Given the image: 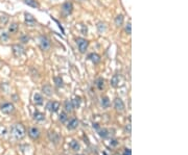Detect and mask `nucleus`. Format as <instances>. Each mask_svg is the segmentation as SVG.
Listing matches in <instances>:
<instances>
[{
	"label": "nucleus",
	"mask_w": 188,
	"mask_h": 155,
	"mask_svg": "<svg viewBox=\"0 0 188 155\" xmlns=\"http://www.w3.org/2000/svg\"><path fill=\"white\" fill-rule=\"evenodd\" d=\"M12 134L16 140H21L25 137V128L22 124H16L12 128Z\"/></svg>",
	"instance_id": "nucleus-1"
},
{
	"label": "nucleus",
	"mask_w": 188,
	"mask_h": 155,
	"mask_svg": "<svg viewBox=\"0 0 188 155\" xmlns=\"http://www.w3.org/2000/svg\"><path fill=\"white\" fill-rule=\"evenodd\" d=\"M76 45L79 47V50L81 53H85L89 46V42L84 37H77L76 39Z\"/></svg>",
	"instance_id": "nucleus-2"
},
{
	"label": "nucleus",
	"mask_w": 188,
	"mask_h": 155,
	"mask_svg": "<svg viewBox=\"0 0 188 155\" xmlns=\"http://www.w3.org/2000/svg\"><path fill=\"white\" fill-rule=\"evenodd\" d=\"M0 110H1L3 114L9 115V114H12L14 110H15V107H14V105L12 104V103L6 102V103H3V104L0 106Z\"/></svg>",
	"instance_id": "nucleus-3"
},
{
	"label": "nucleus",
	"mask_w": 188,
	"mask_h": 155,
	"mask_svg": "<svg viewBox=\"0 0 188 155\" xmlns=\"http://www.w3.org/2000/svg\"><path fill=\"white\" fill-rule=\"evenodd\" d=\"M60 108V103L56 101H49L46 104V109L50 112H55Z\"/></svg>",
	"instance_id": "nucleus-4"
},
{
	"label": "nucleus",
	"mask_w": 188,
	"mask_h": 155,
	"mask_svg": "<svg viewBox=\"0 0 188 155\" xmlns=\"http://www.w3.org/2000/svg\"><path fill=\"white\" fill-rule=\"evenodd\" d=\"M40 47H41L42 50H48L50 48V41H49L48 37L44 36L40 37Z\"/></svg>",
	"instance_id": "nucleus-5"
},
{
	"label": "nucleus",
	"mask_w": 188,
	"mask_h": 155,
	"mask_svg": "<svg viewBox=\"0 0 188 155\" xmlns=\"http://www.w3.org/2000/svg\"><path fill=\"white\" fill-rule=\"evenodd\" d=\"M72 11H73V4H72L71 2H69V1L65 2L62 5V11L64 13L65 16L70 15V14L72 13Z\"/></svg>",
	"instance_id": "nucleus-6"
},
{
	"label": "nucleus",
	"mask_w": 188,
	"mask_h": 155,
	"mask_svg": "<svg viewBox=\"0 0 188 155\" xmlns=\"http://www.w3.org/2000/svg\"><path fill=\"white\" fill-rule=\"evenodd\" d=\"M124 103H123V101H122L120 98H115V100H114V108L117 110L118 112H122L124 110Z\"/></svg>",
	"instance_id": "nucleus-7"
},
{
	"label": "nucleus",
	"mask_w": 188,
	"mask_h": 155,
	"mask_svg": "<svg viewBox=\"0 0 188 155\" xmlns=\"http://www.w3.org/2000/svg\"><path fill=\"white\" fill-rule=\"evenodd\" d=\"M28 135L32 138V140H37L40 137V130L39 128L34 126V127H30L29 130H28Z\"/></svg>",
	"instance_id": "nucleus-8"
},
{
	"label": "nucleus",
	"mask_w": 188,
	"mask_h": 155,
	"mask_svg": "<svg viewBox=\"0 0 188 155\" xmlns=\"http://www.w3.org/2000/svg\"><path fill=\"white\" fill-rule=\"evenodd\" d=\"M79 120L75 119V118H72L69 122H68L67 128L69 129V130H74V129H76L77 127H79Z\"/></svg>",
	"instance_id": "nucleus-9"
},
{
	"label": "nucleus",
	"mask_w": 188,
	"mask_h": 155,
	"mask_svg": "<svg viewBox=\"0 0 188 155\" xmlns=\"http://www.w3.org/2000/svg\"><path fill=\"white\" fill-rule=\"evenodd\" d=\"M13 53L15 56H21L24 53V48L21 45H14L13 46Z\"/></svg>",
	"instance_id": "nucleus-10"
},
{
	"label": "nucleus",
	"mask_w": 188,
	"mask_h": 155,
	"mask_svg": "<svg viewBox=\"0 0 188 155\" xmlns=\"http://www.w3.org/2000/svg\"><path fill=\"white\" fill-rule=\"evenodd\" d=\"M24 16H25V23H26L27 25L34 26V25L36 24V19L32 17V15H30V14H28V13H25Z\"/></svg>",
	"instance_id": "nucleus-11"
},
{
	"label": "nucleus",
	"mask_w": 188,
	"mask_h": 155,
	"mask_svg": "<svg viewBox=\"0 0 188 155\" xmlns=\"http://www.w3.org/2000/svg\"><path fill=\"white\" fill-rule=\"evenodd\" d=\"M43 97H42V95L41 94H39V93H36L34 95V103L36 105H42L43 104Z\"/></svg>",
	"instance_id": "nucleus-12"
},
{
	"label": "nucleus",
	"mask_w": 188,
	"mask_h": 155,
	"mask_svg": "<svg viewBox=\"0 0 188 155\" xmlns=\"http://www.w3.org/2000/svg\"><path fill=\"white\" fill-rule=\"evenodd\" d=\"M88 58L93 63V64H98L100 62V56L96 53H91V54L88 55Z\"/></svg>",
	"instance_id": "nucleus-13"
},
{
	"label": "nucleus",
	"mask_w": 188,
	"mask_h": 155,
	"mask_svg": "<svg viewBox=\"0 0 188 155\" xmlns=\"http://www.w3.org/2000/svg\"><path fill=\"white\" fill-rule=\"evenodd\" d=\"M69 147L71 148L73 151H79V150L81 149V145H79V143L75 140H72L71 142L69 143Z\"/></svg>",
	"instance_id": "nucleus-14"
},
{
	"label": "nucleus",
	"mask_w": 188,
	"mask_h": 155,
	"mask_svg": "<svg viewBox=\"0 0 188 155\" xmlns=\"http://www.w3.org/2000/svg\"><path fill=\"white\" fill-rule=\"evenodd\" d=\"M34 119L36 120L37 122H43L45 120V115L43 112H40V111H36L34 114Z\"/></svg>",
	"instance_id": "nucleus-15"
},
{
	"label": "nucleus",
	"mask_w": 188,
	"mask_h": 155,
	"mask_svg": "<svg viewBox=\"0 0 188 155\" xmlns=\"http://www.w3.org/2000/svg\"><path fill=\"white\" fill-rule=\"evenodd\" d=\"M25 4H27L28 6L30 8H39V3L37 2V0H23Z\"/></svg>",
	"instance_id": "nucleus-16"
},
{
	"label": "nucleus",
	"mask_w": 188,
	"mask_h": 155,
	"mask_svg": "<svg viewBox=\"0 0 188 155\" xmlns=\"http://www.w3.org/2000/svg\"><path fill=\"white\" fill-rule=\"evenodd\" d=\"M119 81H120V78H119L118 75H114L111 78V86H114V88H117L119 86Z\"/></svg>",
	"instance_id": "nucleus-17"
},
{
	"label": "nucleus",
	"mask_w": 188,
	"mask_h": 155,
	"mask_svg": "<svg viewBox=\"0 0 188 155\" xmlns=\"http://www.w3.org/2000/svg\"><path fill=\"white\" fill-rule=\"evenodd\" d=\"M98 134H99L100 137L107 138L108 137H109V130L106 128H99L98 129Z\"/></svg>",
	"instance_id": "nucleus-18"
},
{
	"label": "nucleus",
	"mask_w": 188,
	"mask_h": 155,
	"mask_svg": "<svg viewBox=\"0 0 188 155\" xmlns=\"http://www.w3.org/2000/svg\"><path fill=\"white\" fill-rule=\"evenodd\" d=\"M42 91H43V93L45 94L46 96H48V97H50V96L52 95V89H51L50 86H44L43 88H42Z\"/></svg>",
	"instance_id": "nucleus-19"
},
{
	"label": "nucleus",
	"mask_w": 188,
	"mask_h": 155,
	"mask_svg": "<svg viewBox=\"0 0 188 155\" xmlns=\"http://www.w3.org/2000/svg\"><path fill=\"white\" fill-rule=\"evenodd\" d=\"M64 106H65V109H66V111L67 112H71L72 110H73V104H72V102L71 101H69V100L65 101Z\"/></svg>",
	"instance_id": "nucleus-20"
},
{
	"label": "nucleus",
	"mask_w": 188,
	"mask_h": 155,
	"mask_svg": "<svg viewBox=\"0 0 188 155\" xmlns=\"http://www.w3.org/2000/svg\"><path fill=\"white\" fill-rule=\"evenodd\" d=\"M72 104H73V108H79L82 104V98L81 97H75L73 100H71Z\"/></svg>",
	"instance_id": "nucleus-21"
},
{
	"label": "nucleus",
	"mask_w": 188,
	"mask_h": 155,
	"mask_svg": "<svg viewBox=\"0 0 188 155\" xmlns=\"http://www.w3.org/2000/svg\"><path fill=\"white\" fill-rule=\"evenodd\" d=\"M123 16L122 15H118L116 18H115V25H116L117 27H120L122 26V24H123Z\"/></svg>",
	"instance_id": "nucleus-22"
},
{
	"label": "nucleus",
	"mask_w": 188,
	"mask_h": 155,
	"mask_svg": "<svg viewBox=\"0 0 188 155\" xmlns=\"http://www.w3.org/2000/svg\"><path fill=\"white\" fill-rule=\"evenodd\" d=\"M96 86H97V89L99 91H102L103 88H105V80H103V78H98L97 80H96Z\"/></svg>",
	"instance_id": "nucleus-23"
},
{
	"label": "nucleus",
	"mask_w": 188,
	"mask_h": 155,
	"mask_svg": "<svg viewBox=\"0 0 188 155\" xmlns=\"http://www.w3.org/2000/svg\"><path fill=\"white\" fill-rule=\"evenodd\" d=\"M48 137H49V140H51V142H53L55 144H56V143L59 142V140H60V137H59V135L56 134L55 132H50L48 134Z\"/></svg>",
	"instance_id": "nucleus-24"
},
{
	"label": "nucleus",
	"mask_w": 188,
	"mask_h": 155,
	"mask_svg": "<svg viewBox=\"0 0 188 155\" xmlns=\"http://www.w3.org/2000/svg\"><path fill=\"white\" fill-rule=\"evenodd\" d=\"M18 30V24L17 23H12L8 26V32L9 34H15Z\"/></svg>",
	"instance_id": "nucleus-25"
},
{
	"label": "nucleus",
	"mask_w": 188,
	"mask_h": 155,
	"mask_svg": "<svg viewBox=\"0 0 188 155\" xmlns=\"http://www.w3.org/2000/svg\"><path fill=\"white\" fill-rule=\"evenodd\" d=\"M110 105V100L109 98L107 97V96H105V97L102 98V106L103 107V108H108Z\"/></svg>",
	"instance_id": "nucleus-26"
},
{
	"label": "nucleus",
	"mask_w": 188,
	"mask_h": 155,
	"mask_svg": "<svg viewBox=\"0 0 188 155\" xmlns=\"http://www.w3.org/2000/svg\"><path fill=\"white\" fill-rule=\"evenodd\" d=\"M8 37H9V34L8 32L4 31V30H0V40H2V41H8Z\"/></svg>",
	"instance_id": "nucleus-27"
},
{
	"label": "nucleus",
	"mask_w": 188,
	"mask_h": 155,
	"mask_svg": "<svg viewBox=\"0 0 188 155\" xmlns=\"http://www.w3.org/2000/svg\"><path fill=\"white\" fill-rule=\"evenodd\" d=\"M60 121H61V123H66L67 122V120H68V116H67V112L66 111H62L61 112V115H60Z\"/></svg>",
	"instance_id": "nucleus-28"
},
{
	"label": "nucleus",
	"mask_w": 188,
	"mask_h": 155,
	"mask_svg": "<svg viewBox=\"0 0 188 155\" xmlns=\"http://www.w3.org/2000/svg\"><path fill=\"white\" fill-rule=\"evenodd\" d=\"M55 83L58 88H63L64 83H63V79L61 77H55Z\"/></svg>",
	"instance_id": "nucleus-29"
},
{
	"label": "nucleus",
	"mask_w": 188,
	"mask_h": 155,
	"mask_svg": "<svg viewBox=\"0 0 188 155\" xmlns=\"http://www.w3.org/2000/svg\"><path fill=\"white\" fill-rule=\"evenodd\" d=\"M97 29H98V31L102 34L103 31H106V24L105 23H102V22H99L97 24Z\"/></svg>",
	"instance_id": "nucleus-30"
},
{
	"label": "nucleus",
	"mask_w": 188,
	"mask_h": 155,
	"mask_svg": "<svg viewBox=\"0 0 188 155\" xmlns=\"http://www.w3.org/2000/svg\"><path fill=\"white\" fill-rule=\"evenodd\" d=\"M131 22H129L128 24L126 25V28H124V29H126V34H129V36H130V34H132V26H131Z\"/></svg>",
	"instance_id": "nucleus-31"
},
{
	"label": "nucleus",
	"mask_w": 188,
	"mask_h": 155,
	"mask_svg": "<svg viewBox=\"0 0 188 155\" xmlns=\"http://www.w3.org/2000/svg\"><path fill=\"white\" fill-rule=\"evenodd\" d=\"M20 40H21V42H22V43H27V42L29 41V37H28L27 36H22Z\"/></svg>",
	"instance_id": "nucleus-32"
},
{
	"label": "nucleus",
	"mask_w": 188,
	"mask_h": 155,
	"mask_svg": "<svg viewBox=\"0 0 188 155\" xmlns=\"http://www.w3.org/2000/svg\"><path fill=\"white\" fill-rule=\"evenodd\" d=\"M117 145H118V142H117V140H111V142H110V146H111V147H116Z\"/></svg>",
	"instance_id": "nucleus-33"
},
{
	"label": "nucleus",
	"mask_w": 188,
	"mask_h": 155,
	"mask_svg": "<svg viewBox=\"0 0 188 155\" xmlns=\"http://www.w3.org/2000/svg\"><path fill=\"white\" fill-rule=\"evenodd\" d=\"M122 155H132V152L130 149H126V151L123 152V154Z\"/></svg>",
	"instance_id": "nucleus-34"
},
{
	"label": "nucleus",
	"mask_w": 188,
	"mask_h": 155,
	"mask_svg": "<svg viewBox=\"0 0 188 155\" xmlns=\"http://www.w3.org/2000/svg\"><path fill=\"white\" fill-rule=\"evenodd\" d=\"M79 1H85V0H79Z\"/></svg>",
	"instance_id": "nucleus-35"
},
{
	"label": "nucleus",
	"mask_w": 188,
	"mask_h": 155,
	"mask_svg": "<svg viewBox=\"0 0 188 155\" xmlns=\"http://www.w3.org/2000/svg\"><path fill=\"white\" fill-rule=\"evenodd\" d=\"M77 155H83V154H77Z\"/></svg>",
	"instance_id": "nucleus-36"
}]
</instances>
